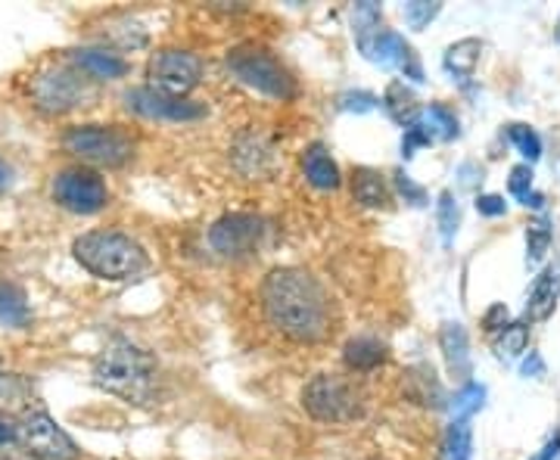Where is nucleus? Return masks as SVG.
Wrapping results in <instances>:
<instances>
[{
    "label": "nucleus",
    "mask_w": 560,
    "mask_h": 460,
    "mask_svg": "<svg viewBox=\"0 0 560 460\" xmlns=\"http://www.w3.org/2000/svg\"><path fill=\"white\" fill-rule=\"evenodd\" d=\"M261 311L280 337L315 345L330 337V296L302 268H275L261 281Z\"/></svg>",
    "instance_id": "obj_1"
},
{
    "label": "nucleus",
    "mask_w": 560,
    "mask_h": 460,
    "mask_svg": "<svg viewBox=\"0 0 560 460\" xmlns=\"http://www.w3.org/2000/svg\"><path fill=\"white\" fill-rule=\"evenodd\" d=\"M91 377L103 392H109L116 399L147 404L153 399V389H156V361L135 342L113 340L106 342L101 355L94 358Z\"/></svg>",
    "instance_id": "obj_2"
},
{
    "label": "nucleus",
    "mask_w": 560,
    "mask_h": 460,
    "mask_svg": "<svg viewBox=\"0 0 560 460\" xmlns=\"http://www.w3.org/2000/svg\"><path fill=\"white\" fill-rule=\"evenodd\" d=\"M72 256L81 268L101 281H128L138 278L150 264L143 246L121 231H88L72 243Z\"/></svg>",
    "instance_id": "obj_3"
},
{
    "label": "nucleus",
    "mask_w": 560,
    "mask_h": 460,
    "mask_svg": "<svg viewBox=\"0 0 560 460\" xmlns=\"http://www.w3.org/2000/svg\"><path fill=\"white\" fill-rule=\"evenodd\" d=\"M228 69L237 75V79L259 91L271 101H293L296 97V81L287 72V66L261 44H241L228 54Z\"/></svg>",
    "instance_id": "obj_4"
},
{
    "label": "nucleus",
    "mask_w": 560,
    "mask_h": 460,
    "mask_svg": "<svg viewBox=\"0 0 560 460\" xmlns=\"http://www.w3.org/2000/svg\"><path fill=\"white\" fill-rule=\"evenodd\" d=\"M302 408L320 423H352L364 411V396L352 380L318 374L302 389Z\"/></svg>",
    "instance_id": "obj_5"
},
{
    "label": "nucleus",
    "mask_w": 560,
    "mask_h": 460,
    "mask_svg": "<svg viewBox=\"0 0 560 460\" xmlns=\"http://www.w3.org/2000/svg\"><path fill=\"white\" fill-rule=\"evenodd\" d=\"M62 146L72 156H79L81 162L103 165V168H119V165H125L135 156V143L116 125H79V128H69L66 138H62Z\"/></svg>",
    "instance_id": "obj_6"
},
{
    "label": "nucleus",
    "mask_w": 560,
    "mask_h": 460,
    "mask_svg": "<svg viewBox=\"0 0 560 460\" xmlns=\"http://www.w3.org/2000/svg\"><path fill=\"white\" fill-rule=\"evenodd\" d=\"M94 97H97L94 81L88 79L81 69H69V66L47 69L32 84V101H35L38 109L50 113V116L72 113L79 106H88V101H94Z\"/></svg>",
    "instance_id": "obj_7"
},
{
    "label": "nucleus",
    "mask_w": 560,
    "mask_h": 460,
    "mask_svg": "<svg viewBox=\"0 0 560 460\" xmlns=\"http://www.w3.org/2000/svg\"><path fill=\"white\" fill-rule=\"evenodd\" d=\"M147 79L153 91L168 94V97H178L184 101L202 79V60L190 50H178V47H165L156 50L150 62H147Z\"/></svg>",
    "instance_id": "obj_8"
},
{
    "label": "nucleus",
    "mask_w": 560,
    "mask_h": 460,
    "mask_svg": "<svg viewBox=\"0 0 560 460\" xmlns=\"http://www.w3.org/2000/svg\"><path fill=\"white\" fill-rule=\"evenodd\" d=\"M16 439L32 460H79V445L44 411L25 414L16 426Z\"/></svg>",
    "instance_id": "obj_9"
},
{
    "label": "nucleus",
    "mask_w": 560,
    "mask_h": 460,
    "mask_svg": "<svg viewBox=\"0 0 560 460\" xmlns=\"http://www.w3.org/2000/svg\"><path fill=\"white\" fill-rule=\"evenodd\" d=\"M54 200L72 215H97L109 202L106 180L91 168H66L54 178Z\"/></svg>",
    "instance_id": "obj_10"
},
{
    "label": "nucleus",
    "mask_w": 560,
    "mask_h": 460,
    "mask_svg": "<svg viewBox=\"0 0 560 460\" xmlns=\"http://www.w3.org/2000/svg\"><path fill=\"white\" fill-rule=\"evenodd\" d=\"M265 234H268V227H265V221L259 215L231 212V215H224V219L212 224L209 243L224 259H246V256H253L259 249Z\"/></svg>",
    "instance_id": "obj_11"
},
{
    "label": "nucleus",
    "mask_w": 560,
    "mask_h": 460,
    "mask_svg": "<svg viewBox=\"0 0 560 460\" xmlns=\"http://www.w3.org/2000/svg\"><path fill=\"white\" fill-rule=\"evenodd\" d=\"M359 50L371 62L386 66V69H396L405 79L418 81V84L427 81L423 79V66H420L418 50L401 38L399 32H386V28H381V32H374V35H368V38H359Z\"/></svg>",
    "instance_id": "obj_12"
},
{
    "label": "nucleus",
    "mask_w": 560,
    "mask_h": 460,
    "mask_svg": "<svg viewBox=\"0 0 560 460\" xmlns=\"http://www.w3.org/2000/svg\"><path fill=\"white\" fill-rule=\"evenodd\" d=\"M125 106L140 116V119L153 121H197L206 116V106L190 101H178V97H168L160 94L153 87H135L125 94Z\"/></svg>",
    "instance_id": "obj_13"
},
{
    "label": "nucleus",
    "mask_w": 560,
    "mask_h": 460,
    "mask_svg": "<svg viewBox=\"0 0 560 460\" xmlns=\"http://www.w3.org/2000/svg\"><path fill=\"white\" fill-rule=\"evenodd\" d=\"M440 349L442 355H445V364H448V374H452L460 386H467V382H470L474 364H470V340H467L464 323H458V320L442 323Z\"/></svg>",
    "instance_id": "obj_14"
},
{
    "label": "nucleus",
    "mask_w": 560,
    "mask_h": 460,
    "mask_svg": "<svg viewBox=\"0 0 560 460\" xmlns=\"http://www.w3.org/2000/svg\"><path fill=\"white\" fill-rule=\"evenodd\" d=\"M560 299V274L555 268H545L539 278L529 286V296H526V320L541 323L558 311Z\"/></svg>",
    "instance_id": "obj_15"
},
{
    "label": "nucleus",
    "mask_w": 560,
    "mask_h": 460,
    "mask_svg": "<svg viewBox=\"0 0 560 460\" xmlns=\"http://www.w3.org/2000/svg\"><path fill=\"white\" fill-rule=\"evenodd\" d=\"M35 401V386L25 374H13V370H0V417H25L32 414Z\"/></svg>",
    "instance_id": "obj_16"
},
{
    "label": "nucleus",
    "mask_w": 560,
    "mask_h": 460,
    "mask_svg": "<svg viewBox=\"0 0 560 460\" xmlns=\"http://www.w3.org/2000/svg\"><path fill=\"white\" fill-rule=\"evenodd\" d=\"M302 175H305V180H308L312 187H318V190H337L342 184L340 165L334 162V156L327 153L324 143H312V146L302 153Z\"/></svg>",
    "instance_id": "obj_17"
},
{
    "label": "nucleus",
    "mask_w": 560,
    "mask_h": 460,
    "mask_svg": "<svg viewBox=\"0 0 560 460\" xmlns=\"http://www.w3.org/2000/svg\"><path fill=\"white\" fill-rule=\"evenodd\" d=\"M75 69H81L88 79L94 81H116L121 75H128V62L121 60L119 54H109V50H97V47H84L72 54Z\"/></svg>",
    "instance_id": "obj_18"
},
{
    "label": "nucleus",
    "mask_w": 560,
    "mask_h": 460,
    "mask_svg": "<svg viewBox=\"0 0 560 460\" xmlns=\"http://www.w3.org/2000/svg\"><path fill=\"white\" fill-rule=\"evenodd\" d=\"M383 109H386V116L401 125V128H411V125H418L420 121V103L415 97V91L405 84V81H389L386 84V94H383Z\"/></svg>",
    "instance_id": "obj_19"
},
{
    "label": "nucleus",
    "mask_w": 560,
    "mask_h": 460,
    "mask_svg": "<svg viewBox=\"0 0 560 460\" xmlns=\"http://www.w3.org/2000/svg\"><path fill=\"white\" fill-rule=\"evenodd\" d=\"M405 392L411 396V401H418V404H427V408H445V389H442V382L436 380V374H433V367L430 364H415L411 370H408V377H405Z\"/></svg>",
    "instance_id": "obj_20"
},
{
    "label": "nucleus",
    "mask_w": 560,
    "mask_h": 460,
    "mask_svg": "<svg viewBox=\"0 0 560 460\" xmlns=\"http://www.w3.org/2000/svg\"><path fill=\"white\" fill-rule=\"evenodd\" d=\"M480 54H482L480 38H460L445 50L442 66H445V72H448V75H455L460 84H467V81L474 79L477 66H480Z\"/></svg>",
    "instance_id": "obj_21"
},
{
    "label": "nucleus",
    "mask_w": 560,
    "mask_h": 460,
    "mask_svg": "<svg viewBox=\"0 0 560 460\" xmlns=\"http://www.w3.org/2000/svg\"><path fill=\"white\" fill-rule=\"evenodd\" d=\"M271 150H268V143L261 141V138H253V134H246L237 141L234 146V165H237V172L246 175V178H261V175H268V168H271Z\"/></svg>",
    "instance_id": "obj_22"
},
{
    "label": "nucleus",
    "mask_w": 560,
    "mask_h": 460,
    "mask_svg": "<svg viewBox=\"0 0 560 460\" xmlns=\"http://www.w3.org/2000/svg\"><path fill=\"white\" fill-rule=\"evenodd\" d=\"M342 361H346V367H349V370H355V374H368V370L381 367L383 361H386V345H383L377 337H355V340L346 342V349H342Z\"/></svg>",
    "instance_id": "obj_23"
},
{
    "label": "nucleus",
    "mask_w": 560,
    "mask_h": 460,
    "mask_svg": "<svg viewBox=\"0 0 560 460\" xmlns=\"http://www.w3.org/2000/svg\"><path fill=\"white\" fill-rule=\"evenodd\" d=\"M32 320V308H28V296L25 290L10 281H0V327L10 330H22Z\"/></svg>",
    "instance_id": "obj_24"
},
{
    "label": "nucleus",
    "mask_w": 560,
    "mask_h": 460,
    "mask_svg": "<svg viewBox=\"0 0 560 460\" xmlns=\"http://www.w3.org/2000/svg\"><path fill=\"white\" fill-rule=\"evenodd\" d=\"M352 197L364 209H386L389 205V187H386L381 172H374V168H355V175H352Z\"/></svg>",
    "instance_id": "obj_25"
},
{
    "label": "nucleus",
    "mask_w": 560,
    "mask_h": 460,
    "mask_svg": "<svg viewBox=\"0 0 560 460\" xmlns=\"http://www.w3.org/2000/svg\"><path fill=\"white\" fill-rule=\"evenodd\" d=\"M440 460H474V426H470V421H455L445 429Z\"/></svg>",
    "instance_id": "obj_26"
},
{
    "label": "nucleus",
    "mask_w": 560,
    "mask_h": 460,
    "mask_svg": "<svg viewBox=\"0 0 560 460\" xmlns=\"http://www.w3.org/2000/svg\"><path fill=\"white\" fill-rule=\"evenodd\" d=\"M551 240H555V234H551V221L548 219H533L526 224V264L529 268L545 261Z\"/></svg>",
    "instance_id": "obj_27"
},
{
    "label": "nucleus",
    "mask_w": 560,
    "mask_h": 460,
    "mask_svg": "<svg viewBox=\"0 0 560 460\" xmlns=\"http://www.w3.org/2000/svg\"><path fill=\"white\" fill-rule=\"evenodd\" d=\"M529 349V323H523V320H511L504 330H501V337L495 340V355L501 361H517Z\"/></svg>",
    "instance_id": "obj_28"
},
{
    "label": "nucleus",
    "mask_w": 560,
    "mask_h": 460,
    "mask_svg": "<svg viewBox=\"0 0 560 460\" xmlns=\"http://www.w3.org/2000/svg\"><path fill=\"white\" fill-rule=\"evenodd\" d=\"M423 128L430 131V138L433 141H452V138H458V116L448 109V106H442V103H433L430 109H423Z\"/></svg>",
    "instance_id": "obj_29"
},
{
    "label": "nucleus",
    "mask_w": 560,
    "mask_h": 460,
    "mask_svg": "<svg viewBox=\"0 0 560 460\" xmlns=\"http://www.w3.org/2000/svg\"><path fill=\"white\" fill-rule=\"evenodd\" d=\"M458 221H460V209L458 200L452 190H442L440 200H436V227H440V237L445 246H452L455 234H458Z\"/></svg>",
    "instance_id": "obj_30"
},
{
    "label": "nucleus",
    "mask_w": 560,
    "mask_h": 460,
    "mask_svg": "<svg viewBox=\"0 0 560 460\" xmlns=\"http://www.w3.org/2000/svg\"><path fill=\"white\" fill-rule=\"evenodd\" d=\"M508 141L521 150V156H526V165H533V162L541 160V138L529 128V125H521V121L508 125Z\"/></svg>",
    "instance_id": "obj_31"
},
{
    "label": "nucleus",
    "mask_w": 560,
    "mask_h": 460,
    "mask_svg": "<svg viewBox=\"0 0 560 460\" xmlns=\"http://www.w3.org/2000/svg\"><path fill=\"white\" fill-rule=\"evenodd\" d=\"M486 399V386L480 382H467L460 386V392L452 399V411H455V421H470V414H477Z\"/></svg>",
    "instance_id": "obj_32"
},
{
    "label": "nucleus",
    "mask_w": 560,
    "mask_h": 460,
    "mask_svg": "<svg viewBox=\"0 0 560 460\" xmlns=\"http://www.w3.org/2000/svg\"><path fill=\"white\" fill-rule=\"evenodd\" d=\"M442 13V3H427V0H411V3H401V16L411 28H427L430 22L436 20Z\"/></svg>",
    "instance_id": "obj_33"
},
{
    "label": "nucleus",
    "mask_w": 560,
    "mask_h": 460,
    "mask_svg": "<svg viewBox=\"0 0 560 460\" xmlns=\"http://www.w3.org/2000/svg\"><path fill=\"white\" fill-rule=\"evenodd\" d=\"M508 190L517 202H523L533 193V168L529 165H514L511 168V178H508Z\"/></svg>",
    "instance_id": "obj_34"
},
{
    "label": "nucleus",
    "mask_w": 560,
    "mask_h": 460,
    "mask_svg": "<svg viewBox=\"0 0 560 460\" xmlns=\"http://www.w3.org/2000/svg\"><path fill=\"white\" fill-rule=\"evenodd\" d=\"M430 143H433L430 131L423 128V121H418V125L405 128V138H401V156H405V160H411V156H415V150H420V146H430Z\"/></svg>",
    "instance_id": "obj_35"
},
{
    "label": "nucleus",
    "mask_w": 560,
    "mask_h": 460,
    "mask_svg": "<svg viewBox=\"0 0 560 460\" xmlns=\"http://www.w3.org/2000/svg\"><path fill=\"white\" fill-rule=\"evenodd\" d=\"M508 323H511V311H508L504 302H495V305L482 315V330H486V333H501Z\"/></svg>",
    "instance_id": "obj_36"
},
{
    "label": "nucleus",
    "mask_w": 560,
    "mask_h": 460,
    "mask_svg": "<svg viewBox=\"0 0 560 460\" xmlns=\"http://www.w3.org/2000/svg\"><path fill=\"white\" fill-rule=\"evenodd\" d=\"M340 109H346V113H371V109H377V97H374V94H368V91L342 94Z\"/></svg>",
    "instance_id": "obj_37"
},
{
    "label": "nucleus",
    "mask_w": 560,
    "mask_h": 460,
    "mask_svg": "<svg viewBox=\"0 0 560 460\" xmlns=\"http://www.w3.org/2000/svg\"><path fill=\"white\" fill-rule=\"evenodd\" d=\"M477 212L486 215V219H501V215L508 212V202H504V197H499V193H480V197H477Z\"/></svg>",
    "instance_id": "obj_38"
},
{
    "label": "nucleus",
    "mask_w": 560,
    "mask_h": 460,
    "mask_svg": "<svg viewBox=\"0 0 560 460\" xmlns=\"http://www.w3.org/2000/svg\"><path fill=\"white\" fill-rule=\"evenodd\" d=\"M396 184H399V190H401V197H405V202H411V205H423V202H427V193H423V187H418V184L408 178L405 172H396Z\"/></svg>",
    "instance_id": "obj_39"
},
{
    "label": "nucleus",
    "mask_w": 560,
    "mask_h": 460,
    "mask_svg": "<svg viewBox=\"0 0 560 460\" xmlns=\"http://www.w3.org/2000/svg\"><path fill=\"white\" fill-rule=\"evenodd\" d=\"M521 370H523V377H536V380L545 377V361H541L539 352H529V358L523 361Z\"/></svg>",
    "instance_id": "obj_40"
},
{
    "label": "nucleus",
    "mask_w": 560,
    "mask_h": 460,
    "mask_svg": "<svg viewBox=\"0 0 560 460\" xmlns=\"http://www.w3.org/2000/svg\"><path fill=\"white\" fill-rule=\"evenodd\" d=\"M560 455V433H555L551 439L541 445V451L533 460H555Z\"/></svg>",
    "instance_id": "obj_41"
},
{
    "label": "nucleus",
    "mask_w": 560,
    "mask_h": 460,
    "mask_svg": "<svg viewBox=\"0 0 560 460\" xmlns=\"http://www.w3.org/2000/svg\"><path fill=\"white\" fill-rule=\"evenodd\" d=\"M16 439V429L13 426H7V423H0V448H7V445H13Z\"/></svg>",
    "instance_id": "obj_42"
},
{
    "label": "nucleus",
    "mask_w": 560,
    "mask_h": 460,
    "mask_svg": "<svg viewBox=\"0 0 560 460\" xmlns=\"http://www.w3.org/2000/svg\"><path fill=\"white\" fill-rule=\"evenodd\" d=\"M523 205H526V209H529V205H533V209H545V197L533 190V193H529V197L523 200Z\"/></svg>",
    "instance_id": "obj_43"
},
{
    "label": "nucleus",
    "mask_w": 560,
    "mask_h": 460,
    "mask_svg": "<svg viewBox=\"0 0 560 460\" xmlns=\"http://www.w3.org/2000/svg\"><path fill=\"white\" fill-rule=\"evenodd\" d=\"M0 460H32V458H28V455H20V451H7V448H3V451H0Z\"/></svg>",
    "instance_id": "obj_44"
},
{
    "label": "nucleus",
    "mask_w": 560,
    "mask_h": 460,
    "mask_svg": "<svg viewBox=\"0 0 560 460\" xmlns=\"http://www.w3.org/2000/svg\"><path fill=\"white\" fill-rule=\"evenodd\" d=\"M3 187H7V168L0 165V190H3Z\"/></svg>",
    "instance_id": "obj_45"
},
{
    "label": "nucleus",
    "mask_w": 560,
    "mask_h": 460,
    "mask_svg": "<svg viewBox=\"0 0 560 460\" xmlns=\"http://www.w3.org/2000/svg\"><path fill=\"white\" fill-rule=\"evenodd\" d=\"M555 38L560 40V22H558V28H555Z\"/></svg>",
    "instance_id": "obj_46"
}]
</instances>
